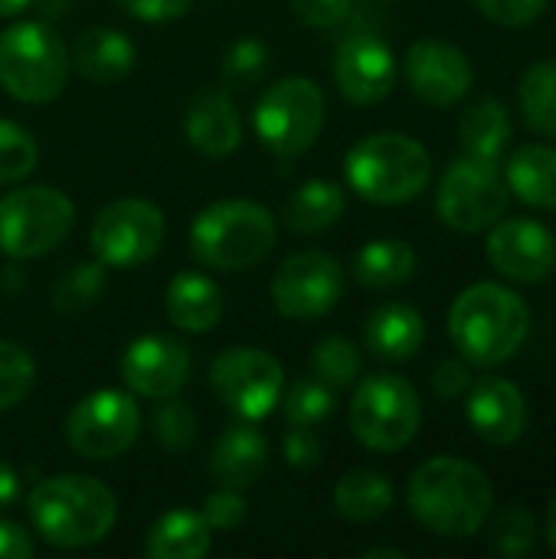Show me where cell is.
Returning <instances> with one entry per match:
<instances>
[{"mask_svg": "<svg viewBox=\"0 0 556 559\" xmlns=\"http://www.w3.org/2000/svg\"><path fill=\"white\" fill-rule=\"evenodd\" d=\"M406 504L429 534L446 540H469L488 524L495 511V491L475 462L439 455L410 475Z\"/></svg>", "mask_w": 556, "mask_h": 559, "instance_id": "1", "label": "cell"}, {"mask_svg": "<svg viewBox=\"0 0 556 559\" xmlns=\"http://www.w3.org/2000/svg\"><path fill=\"white\" fill-rule=\"evenodd\" d=\"M531 334L528 301L498 282H475L449 308V337L469 367L508 364Z\"/></svg>", "mask_w": 556, "mask_h": 559, "instance_id": "2", "label": "cell"}, {"mask_svg": "<svg viewBox=\"0 0 556 559\" xmlns=\"http://www.w3.org/2000/svg\"><path fill=\"white\" fill-rule=\"evenodd\" d=\"M26 514L43 544L56 550H85L111 534L118 498L92 475H52L33 485Z\"/></svg>", "mask_w": 556, "mask_h": 559, "instance_id": "3", "label": "cell"}, {"mask_svg": "<svg viewBox=\"0 0 556 559\" xmlns=\"http://www.w3.org/2000/svg\"><path fill=\"white\" fill-rule=\"evenodd\" d=\"M279 239L272 210L256 200H216L190 223V255L210 272H246L269 259Z\"/></svg>", "mask_w": 556, "mask_h": 559, "instance_id": "4", "label": "cell"}, {"mask_svg": "<svg viewBox=\"0 0 556 559\" xmlns=\"http://www.w3.org/2000/svg\"><path fill=\"white\" fill-rule=\"evenodd\" d=\"M347 187L377 206H403L433 183L429 151L400 131H377L360 138L344 157Z\"/></svg>", "mask_w": 556, "mask_h": 559, "instance_id": "5", "label": "cell"}, {"mask_svg": "<svg viewBox=\"0 0 556 559\" xmlns=\"http://www.w3.org/2000/svg\"><path fill=\"white\" fill-rule=\"evenodd\" d=\"M69 49L49 20H20L0 33V88L20 105H49L69 79Z\"/></svg>", "mask_w": 556, "mask_h": 559, "instance_id": "6", "label": "cell"}, {"mask_svg": "<svg viewBox=\"0 0 556 559\" xmlns=\"http://www.w3.org/2000/svg\"><path fill=\"white\" fill-rule=\"evenodd\" d=\"M328 118V98L324 88L308 75H285L272 82L252 111L256 134L262 147L279 160H298L311 144L321 138Z\"/></svg>", "mask_w": 556, "mask_h": 559, "instance_id": "7", "label": "cell"}, {"mask_svg": "<svg viewBox=\"0 0 556 559\" xmlns=\"http://www.w3.org/2000/svg\"><path fill=\"white\" fill-rule=\"evenodd\" d=\"M351 432L354 439L380 455L403 452L419 426H423V403L416 386L400 373H374L357 383L351 409Z\"/></svg>", "mask_w": 556, "mask_h": 559, "instance_id": "8", "label": "cell"}, {"mask_svg": "<svg viewBox=\"0 0 556 559\" xmlns=\"http://www.w3.org/2000/svg\"><path fill=\"white\" fill-rule=\"evenodd\" d=\"M75 229V206L52 187H16L0 197V252L29 262L56 252Z\"/></svg>", "mask_w": 556, "mask_h": 559, "instance_id": "9", "label": "cell"}, {"mask_svg": "<svg viewBox=\"0 0 556 559\" xmlns=\"http://www.w3.org/2000/svg\"><path fill=\"white\" fill-rule=\"evenodd\" d=\"M508 203H511V190L498 164H485L462 154L439 177L436 213L452 233L462 236L488 233L508 213Z\"/></svg>", "mask_w": 556, "mask_h": 559, "instance_id": "10", "label": "cell"}, {"mask_svg": "<svg viewBox=\"0 0 556 559\" xmlns=\"http://www.w3.org/2000/svg\"><path fill=\"white\" fill-rule=\"evenodd\" d=\"M167 236L164 210L141 197H121L105 203L88 226V249L105 269H141L147 265Z\"/></svg>", "mask_w": 556, "mask_h": 559, "instance_id": "11", "label": "cell"}, {"mask_svg": "<svg viewBox=\"0 0 556 559\" xmlns=\"http://www.w3.org/2000/svg\"><path fill=\"white\" fill-rule=\"evenodd\" d=\"M210 390L236 419L259 423L282 403L285 370L262 347H223L210 364Z\"/></svg>", "mask_w": 556, "mask_h": 559, "instance_id": "12", "label": "cell"}, {"mask_svg": "<svg viewBox=\"0 0 556 559\" xmlns=\"http://www.w3.org/2000/svg\"><path fill=\"white\" fill-rule=\"evenodd\" d=\"M66 442L79 459L111 462L121 459L141 436V409L131 393L95 390L79 400L66 416Z\"/></svg>", "mask_w": 556, "mask_h": 559, "instance_id": "13", "label": "cell"}, {"mask_svg": "<svg viewBox=\"0 0 556 559\" xmlns=\"http://www.w3.org/2000/svg\"><path fill=\"white\" fill-rule=\"evenodd\" d=\"M344 298V265L324 249L292 252L272 275V305L282 318L318 321Z\"/></svg>", "mask_w": 556, "mask_h": 559, "instance_id": "14", "label": "cell"}, {"mask_svg": "<svg viewBox=\"0 0 556 559\" xmlns=\"http://www.w3.org/2000/svg\"><path fill=\"white\" fill-rule=\"evenodd\" d=\"M403 75L410 92L429 108H452L475 85V69L465 49L436 36H423L406 49Z\"/></svg>", "mask_w": 556, "mask_h": 559, "instance_id": "15", "label": "cell"}, {"mask_svg": "<svg viewBox=\"0 0 556 559\" xmlns=\"http://www.w3.org/2000/svg\"><path fill=\"white\" fill-rule=\"evenodd\" d=\"M485 255L501 278L518 285H541L556 272V236L531 216H501L488 229Z\"/></svg>", "mask_w": 556, "mask_h": 559, "instance_id": "16", "label": "cell"}, {"mask_svg": "<svg viewBox=\"0 0 556 559\" xmlns=\"http://www.w3.org/2000/svg\"><path fill=\"white\" fill-rule=\"evenodd\" d=\"M334 82L351 105H380L397 85V56L374 29L347 33L334 49Z\"/></svg>", "mask_w": 556, "mask_h": 559, "instance_id": "17", "label": "cell"}, {"mask_svg": "<svg viewBox=\"0 0 556 559\" xmlns=\"http://www.w3.org/2000/svg\"><path fill=\"white\" fill-rule=\"evenodd\" d=\"M190 350L167 334H144L121 357V380L141 400L177 396L190 383Z\"/></svg>", "mask_w": 556, "mask_h": 559, "instance_id": "18", "label": "cell"}, {"mask_svg": "<svg viewBox=\"0 0 556 559\" xmlns=\"http://www.w3.org/2000/svg\"><path fill=\"white\" fill-rule=\"evenodd\" d=\"M465 419L482 442L498 449L514 445L524 439L531 423L528 396L518 383L505 377H482L465 393Z\"/></svg>", "mask_w": 556, "mask_h": 559, "instance_id": "19", "label": "cell"}, {"mask_svg": "<svg viewBox=\"0 0 556 559\" xmlns=\"http://www.w3.org/2000/svg\"><path fill=\"white\" fill-rule=\"evenodd\" d=\"M184 138L203 157H229L242 144V118L229 88L203 85L184 108Z\"/></svg>", "mask_w": 556, "mask_h": 559, "instance_id": "20", "label": "cell"}, {"mask_svg": "<svg viewBox=\"0 0 556 559\" xmlns=\"http://www.w3.org/2000/svg\"><path fill=\"white\" fill-rule=\"evenodd\" d=\"M265 468H269V439L249 419L226 426L206 459L210 478L220 488H236V491L252 488L265 475Z\"/></svg>", "mask_w": 556, "mask_h": 559, "instance_id": "21", "label": "cell"}, {"mask_svg": "<svg viewBox=\"0 0 556 559\" xmlns=\"http://www.w3.org/2000/svg\"><path fill=\"white\" fill-rule=\"evenodd\" d=\"M138 59L128 33L115 26H88L75 36L69 49V66L92 85H115L131 75Z\"/></svg>", "mask_w": 556, "mask_h": 559, "instance_id": "22", "label": "cell"}, {"mask_svg": "<svg viewBox=\"0 0 556 559\" xmlns=\"http://www.w3.org/2000/svg\"><path fill=\"white\" fill-rule=\"evenodd\" d=\"M426 344V318L403 301H387L367 314L364 347L387 364L413 360Z\"/></svg>", "mask_w": 556, "mask_h": 559, "instance_id": "23", "label": "cell"}, {"mask_svg": "<svg viewBox=\"0 0 556 559\" xmlns=\"http://www.w3.org/2000/svg\"><path fill=\"white\" fill-rule=\"evenodd\" d=\"M164 311L174 328L187 334H206L223 321L226 301L220 285L203 272H180L170 278L164 295Z\"/></svg>", "mask_w": 556, "mask_h": 559, "instance_id": "24", "label": "cell"}, {"mask_svg": "<svg viewBox=\"0 0 556 559\" xmlns=\"http://www.w3.org/2000/svg\"><path fill=\"white\" fill-rule=\"evenodd\" d=\"M511 131H514L511 128V108L495 95H482L459 118L462 154L501 167V160L508 154V144H511Z\"/></svg>", "mask_w": 556, "mask_h": 559, "instance_id": "25", "label": "cell"}, {"mask_svg": "<svg viewBox=\"0 0 556 559\" xmlns=\"http://www.w3.org/2000/svg\"><path fill=\"white\" fill-rule=\"evenodd\" d=\"M505 183L521 203L556 210V147L541 141L514 147L505 164Z\"/></svg>", "mask_w": 556, "mask_h": 559, "instance_id": "26", "label": "cell"}, {"mask_svg": "<svg viewBox=\"0 0 556 559\" xmlns=\"http://www.w3.org/2000/svg\"><path fill=\"white\" fill-rule=\"evenodd\" d=\"M210 547V524L203 521L200 511L187 508H170L167 514H161L144 537V554L151 559H203Z\"/></svg>", "mask_w": 556, "mask_h": 559, "instance_id": "27", "label": "cell"}, {"mask_svg": "<svg viewBox=\"0 0 556 559\" xmlns=\"http://www.w3.org/2000/svg\"><path fill=\"white\" fill-rule=\"evenodd\" d=\"M416 249L406 239H374L354 255L351 272L370 292H393L416 275Z\"/></svg>", "mask_w": 556, "mask_h": 559, "instance_id": "28", "label": "cell"}, {"mask_svg": "<svg viewBox=\"0 0 556 559\" xmlns=\"http://www.w3.org/2000/svg\"><path fill=\"white\" fill-rule=\"evenodd\" d=\"M347 210V197H344V187L334 183V180H324V177H315V180H305L292 200L285 203V226L298 236H318L324 229H331Z\"/></svg>", "mask_w": 556, "mask_h": 559, "instance_id": "29", "label": "cell"}, {"mask_svg": "<svg viewBox=\"0 0 556 559\" xmlns=\"http://www.w3.org/2000/svg\"><path fill=\"white\" fill-rule=\"evenodd\" d=\"M397 491L383 472L354 468L334 485V511L351 524H374L393 511Z\"/></svg>", "mask_w": 556, "mask_h": 559, "instance_id": "30", "label": "cell"}, {"mask_svg": "<svg viewBox=\"0 0 556 559\" xmlns=\"http://www.w3.org/2000/svg\"><path fill=\"white\" fill-rule=\"evenodd\" d=\"M518 108L537 138H556V59H537L518 82Z\"/></svg>", "mask_w": 556, "mask_h": 559, "instance_id": "31", "label": "cell"}, {"mask_svg": "<svg viewBox=\"0 0 556 559\" xmlns=\"http://www.w3.org/2000/svg\"><path fill=\"white\" fill-rule=\"evenodd\" d=\"M108 288V269L92 259V262H75L69 265L56 282H52V308L62 314H79L98 305V298Z\"/></svg>", "mask_w": 556, "mask_h": 559, "instance_id": "32", "label": "cell"}, {"mask_svg": "<svg viewBox=\"0 0 556 559\" xmlns=\"http://www.w3.org/2000/svg\"><path fill=\"white\" fill-rule=\"evenodd\" d=\"M311 373L321 383H328L334 393L338 390H347L364 373V354H360V347L354 341H347L341 334L321 337L311 347Z\"/></svg>", "mask_w": 556, "mask_h": 559, "instance_id": "33", "label": "cell"}, {"mask_svg": "<svg viewBox=\"0 0 556 559\" xmlns=\"http://www.w3.org/2000/svg\"><path fill=\"white\" fill-rule=\"evenodd\" d=\"M279 406H282L288 426L315 429V426H321L334 413L338 396H334V390L328 383H321L315 373H308V377H298L292 386H285Z\"/></svg>", "mask_w": 556, "mask_h": 559, "instance_id": "34", "label": "cell"}, {"mask_svg": "<svg viewBox=\"0 0 556 559\" xmlns=\"http://www.w3.org/2000/svg\"><path fill=\"white\" fill-rule=\"evenodd\" d=\"M197 432H200V419L193 413V406H187L177 396H167V400H154V409H151V439L177 455L184 449H190L197 442Z\"/></svg>", "mask_w": 556, "mask_h": 559, "instance_id": "35", "label": "cell"}, {"mask_svg": "<svg viewBox=\"0 0 556 559\" xmlns=\"http://www.w3.org/2000/svg\"><path fill=\"white\" fill-rule=\"evenodd\" d=\"M269 69H272V49L262 39H256V36L236 39L223 56V85L229 92L252 88L269 75Z\"/></svg>", "mask_w": 556, "mask_h": 559, "instance_id": "36", "label": "cell"}, {"mask_svg": "<svg viewBox=\"0 0 556 559\" xmlns=\"http://www.w3.org/2000/svg\"><path fill=\"white\" fill-rule=\"evenodd\" d=\"M39 164V144L23 124L0 118V187L26 180Z\"/></svg>", "mask_w": 556, "mask_h": 559, "instance_id": "37", "label": "cell"}, {"mask_svg": "<svg viewBox=\"0 0 556 559\" xmlns=\"http://www.w3.org/2000/svg\"><path fill=\"white\" fill-rule=\"evenodd\" d=\"M492 544L501 557H531L537 547V521L524 504H508L495 514Z\"/></svg>", "mask_w": 556, "mask_h": 559, "instance_id": "38", "label": "cell"}, {"mask_svg": "<svg viewBox=\"0 0 556 559\" xmlns=\"http://www.w3.org/2000/svg\"><path fill=\"white\" fill-rule=\"evenodd\" d=\"M36 383V360L26 347L0 341V413L16 409Z\"/></svg>", "mask_w": 556, "mask_h": 559, "instance_id": "39", "label": "cell"}, {"mask_svg": "<svg viewBox=\"0 0 556 559\" xmlns=\"http://www.w3.org/2000/svg\"><path fill=\"white\" fill-rule=\"evenodd\" d=\"M472 3L482 16H488L492 23L508 26V29L531 26L547 10V0H472Z\"/></svg>", "mask_w": 556, "mask_h": 559, "instance_id": "40", "label": "cell"}, {"mask_svg": "<svg viewBox=\"0 0 556 559\" xmlns=\"http://www.w3.org/2000/svg\"><path fill=\"white\" fill-rule=\"evenodd\" d=\"M298 23L311 29H334L344 26L357 7V0H288Z\"/></svg>", "mask_w": 556, "mask_h": 559, "instance_id": "41", "label": "cell"}, {"mask_svg": "<svg viewBox=\"0 0 556 559\" xmlns=\"http://www.w3.org/2000/svg\"><path fill=\"white\" fill-rule=\"evenodd\" d=\"M203 521L210 524V531H233L246 521L249 514V504L242 498V491L236 488H220L213 495L203 498Z\"/></svg>", "mask_w": 556, "mask_h": 559, "instance_id": "42", "label": "cell"}, {"mask_svg": "<svg viewBox=\"0 0 556 559\" xmlns=\"http://www.w3.org/2000/svg\"><path fill=\"white\" fill-rule=\"evenodd\" d=\"M321 455H324V445H321V439L311 429L292 426L285 432V439H282V459H285L288 468L308 472V468H315L321 462Z\"/></svg>", "mask_w": 556, "mask_h": 559, "instance_id": "43", "label": "cell"}, {"mask_svg": "<svg viewBox=\"0 0 556 559\" xmlns=\"http://www.w3.org/2000/svg\"><path fill=\"white\" fill-rule=\"evenodd\" d=\"M121 13L141 20V23H170L190 13L193 0H115Z\"/></svg>", "mask_w": 556, "mask_h": 559, "instance_id": "44", "label": "cell"}, {"mask_svg": "<svg viewBox=\"0 0 556 559\" xmlns=\"http://www.w3.org/2000/svg\"><path fill=\"white\" fill-rule=\"evenodd\" d=\"M472 370H469V360H442L436 370H433V393L439 400H462L472 386Z\"/></svg>", "mask_w": 556, "mask_h": 559, "instance_id": "45", "label": "cell"}, {"mask_svg": "<svg viewBox=\"0 0 556 559\" xmlns=\"http://www.w3.org/2000/svg\"><path fill=\"white\" fill-rule=\"evenodd\" d=\"M36 554V544L26 527L13 521H0V559H29Z\"/></svg>", "mask_w": 556, "mask_h": 559, "instance_id": "46", "label": "cell"}, {"mask_svg": "<svg viewBox=\"0 0 556 559\" xmlns=\"http://www.w3.org/2000/svg\"><path fill=\"white\" fill-rule=\"evenodd\" d=\"M16 498H20V475L7 459H0V511L16 504Z\"/></svg>", "mask_w": 556, "mask_h": 559, "instance_id": "47", "label": "cell"}, {"mask_svg": "<svg viewBox=\"0 0 556 559\" xmlns=\"http://www.w3.org/2000/svg\"><path fill=\"white\" fill-rule=\"evenodd\" d=\"M43 13V20H62L72 10V0H33Z\"/></svg>", "mask_w": 556, "mask_h": 559, "instance_id": "48", "label": "cell"}, {"mask_svg": "<svg viewBox=\"0 0 556 559\" xmlns=\"http://www.w3.org/2000/svg\"><path fill=\"white\" fill-rule=\"evenodd\" d=\"M33 0H0V16H20Z\"/></svg>", "mask_w": 556, "mask_h": 559, "instance_id": "49", "label": "cell"}, {"mask_svg": "<svg viewBox=\"0 0 556 559\" xmlns=\"http://www.w3.org/2000/svg\"><path fill=\"white\" fill-rule=\"evenodd\" d=\"M544 531H547V540H551V547L556 550V498L551 501V508H547V518H544Z\"/></svg>", "mask_w": 556, "mask_h": 559, "instance_id": "50", "label": "cell"}, {"mask_svg": "<svg viewBox=\"0 0 556 559\" xmlns=\"http://www.w3.org/2000/svg\"><path fill=\"white\" fill-rule=\"evenodd\" d=\"M406 554L403 550H390V547H374V550H367L364 559H403Z\"/></svg>", "mask_w": 556, "mask_h": 559, "instance_id": "51", "label": "cell"}]
</instances>
